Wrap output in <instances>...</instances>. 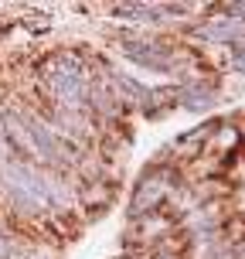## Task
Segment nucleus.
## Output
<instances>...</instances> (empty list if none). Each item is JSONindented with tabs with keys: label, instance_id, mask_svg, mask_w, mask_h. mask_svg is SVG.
I'll return each mask as SVG.
<instances>
[{
	"label": "nucleus",
	"instance_id": "f03ea898",
	"mask_svg": "<svg viewBox=\"0 0 245 259\" xmlns=\"http://www.w3.org/2000/svg\"><path fill=\"white\" fill-rule=\"evenodd\" d=\"M44 85L62 106H68V109L82 106V99H85V75H82L78 58H72V55L52 58L44 65Z\"/></svg>",
	"mask_w": 245,
	"mask_h": 259
},
{
	"label": "nucleus",
	"instance_id": "f257e3e1",
	"mask_svg": "<svg viewBox=\"0 0 245 259\" xmlns=\"http://www.w3.org/2000/svg\"><path fill=\"white\" fill-rule=\"evenodd\" d=\"M0 178H4L11 198L21 208H41L48 201V191H52L48 181L41 178V170H34L31 164H24V160H14V157L0 160Z\"/></svg>",
	"mask_w": 245,
	"mask_h": 259
},
{
	"label": "nucleus",
	"instance_id": "7ed1b4c3",
	"mask_svg": "<svg viewBox=\"0 0 245 259\" xmlns=\"http://www.w3.org/2000/svg\"><path fill=\"white\" fill-rule=\"evenodd\" d=\"M208 38H235V34H242V24H228L225 17H218V24L205 27Z\"/></svg>",
	"mask_w": 245,
	"mask_h": 259
}]
</instances>
